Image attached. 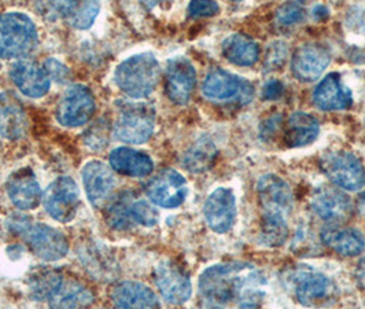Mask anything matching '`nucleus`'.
Masks as SVG:
<instances>
[{"label":"nucleus","instance_id":"obj_8","mask_svg":"<svg viewBox=\"0 0 365 309\" xmlns=\"http://www.w3.org/2000/svg\"><path fill=\"white\" fill-rule=\"evenodd\" d=\"M202 92L209 101L219 103L235 102L239 105H247L255 96V90L250 81L220 69L207 74Z\"/></svg>","mask_w":365,"mask_h":309},{"label":"nucleus","instance_id":"obj_34","mask_svg":"<svg viewBox=\"0 0 365 309\" xmlns=\"http://www.w3.org/2000/svg\"><path fill=\"white\" fill-rule=\"evenodd\" d=\"M129 218L132 224L138 223L145 227H154L158 223L160 215L154 206H151L147 201H130L129 203Z\"/></svg>","mask_w":365,"mask_h":309},{"label":"nucleus","instance_id":"obj_19","mask_svg":"<svg viewBox=\"0 0 365 309\" xmlns=\"http://www.w3.org/2000/svg\"><path fill=\"white\" fill-rule=\"evenodd\" d=\"M311 206L317 218L329 223H342L351 213L350 198L344 191L329 186H323L313 193Z\"/></svg>","mask_w":365,"mask_h":309},{"label":"nucleus","instance_id":"obj_20","mask_svg":"<svg viewBox=\"0 0 365 309\" xmlns=\"http://www.w3.org/2000/svg\"><path fill=\"white\" fill-rule=\"evenodd\" d=\"M7 196L21 211H34L43 201L41 187L35 173L28 169H19L14 172L6 184Z\"/></svg>","mask_w":365,"mask_h":309},{"label":"nucleus","instance_id":"obj_24","mask_svg":"<svg viewBox=\"0 0 365 309\" xmlns=\"http://www.w3.org/2000/svg\"><path fill=\"white\" fill-rule=\"evenodd\" d=\"M110 166L114 172L128 178L148 176L154 163L150 156L129 147H117L110 153Z\"/></svg>","mask_w":365,"mask_h":309},{"label":"nucleus","instance_id":"obj_11","mask_svg":"<svg viewBox=\"0 0 365 309\" xmlns=\"http://www.w3.org/2000/svg\"><path fill=\"white\" fill-rule=\"evenodd\" d=\"M43 203L47 213L56 221H72L80 206V191L77 183L69 176L55 179L43 194Z\"/></svg>","mask_w":365,"mask_h":309},{"label":"nucleus","instance_id":"obj_5","mask_svg":"<svg viewBox=\"0 0 365 309\" xmlns=\"http://www.w3.org/2000/svg\"><path fill=\"white\" fill-rule=\"evenodd\" d=\"M35 22L24 13L0 14V58L22 59L31 54L37 44Z\"/></svg>","mask_w":365,"mask_h":309},{"label":"nucleus","instance_id":"obj_41","mask_svg":"<svg viewBox=\"0 0 365 309\" xmlns=\"http://www.w3.org/2000/svg\"><path fill=\"white\" fill-rule=\"evenodd\" d=\"M356 279H357L359 286L365 290V255L360 260V263H359V265H357Z\"/></svg>","mask_w":365,"mask_h":309},{"label":"nucleus","instance_id":"obj_35","mask_svg":"<svg viewBox=\"0 0 365 309\" xmlns=\"http://www.w3.org/2000/svg\"><path fill=\"white\" fill-rule=\"evenodd\" d=\"M305 19V10L304 7L297 1H289L280 6L276 11V19L280 25L292 26Z\"/></svg>","mask_w":365,"mask_h":309},{"label":"nucleus","instance_id":"obj_33","mask_svg":"<svg viewBox=\"0 0 365 309\" xmlns=\"http://www.w3.org/2000/svg\"><path fill=\"white\" fill-rule=\"evenodd\" d=\"M81 0H37L38 10L48 19H69Z\"/></svg>","mask_w":365,"mask_h":309},{"label":"nucleus","instance_id":"obj_26","mask_svg":"<svg viewBox=\"0 0 365 309\" xmlns=\"http://www.w3.org/2000/svg\"><path fill=\"white\" fill-rule=\"evenodd\" d=\"M322 239L334 252L345 257L360 255L365 248L363 234L354 228H326Z\"/></svg>","mask_w":365,"mask_h":309},{"label":"nucleus","instance_id":"obj_25","mask_svg":"<svg viewBox=\"0 0 365 309\" xmlns=\"http://www.w3.org/2000/svg\"><path fill=\"white\" fill-rule=\"evenodd\" d=\"M92 291L74 279H63L53 297L48 300L53 308H84L93 303Z\"/></svg>","mask_w":365,"mask_h":309},{"label":"nucleus","instance_id":"obj_29","mask_svg":"<svg viewBox=\"0 0 365 309\" xmlns=\"http://www.w3.org/2000/svg\"><path fill=\"white\" fill-rule=\"evenodd\" d=\"M216 156L217 148L213 141L209 136H201L187 150L182 158V164L192 173H202L212 166Z\"/></svg>","mask_w":365,"mask_h":309},{"label":"nucleus","instance_id":"obj_14","mask_svg":"<svg viewBox=\"0 0 365 309\" xmlns=\"http://www.w3.org/2000/svg\"><path fill=\"white\" fill-rule=\"evenodd\" d=\"M155 285L165 301L172 305H182L191 297L192 288L188 275L172 261H163L155 268Z\"/></svg>","mask_w":365,"mask_h":309},{"label":"nucleus","instance_id":"obj_22","mask_svg":"<svg viewBox=\"0 0 365 309\" xmlns=\"http://www.w3.org/2000/svg\"><path fill=\"white\" fill-rule=\"evenodd\" d=\"M28 128L24 106L13 92L0 93V135L7 141H19Z\"/></svg>","mask_w":365,"mask_h":309},{"label":"nucleus","instance_id":"obj_39","mask_svg":"<svg viewBox=\"0 0 365 309\" xmlns=\"http://www.w3.org/2000/svg\"><path fill=\"white\" fill-rule=\"evenodd\" d=\"M283 91L284 87L279 80H269L262 88V98L265 101H276L283 95Z\"/></svg>","mask_w":365,"mask_h":309},{"label":"nucleus","instance_id":"obj_28","mask_svg":"<svg viewBox=\"0 0 365 309\" xmlns=\"http://www.w3.org/2000/svg\"><path fill=\"white\" fill-rule=\"evenodd\" d=\"M222 55L237 66H253L259 58V47L245 35H232L222 43Z\"/></svg>","mask_w":365,"mask_h":309},{"label":"nucleus","instance_id":"obj_42","mask_svg":"<svg viewBox=\"0 0 365 309\" xmlns=\"http://www.w3.org/2000/svg\"><path fill=\"white\" fill-rule=\"evenodd\" d=\"M359 211L361 212V215L365 218V194H363L360 197V201H359Z\"/></svg>","mask_w":365,"mask_h":309},{"label":"nucleus","instance_id":"obj_30","mask_svg":"<svg viewBox=\"0 0 365 309\" xmlns=\"http://www.w3.org/2000/svg\"><path fill=\"white\" fill-rule=\"evenodd\" d=\"M62 273H58L56 270L38 268L28 276V288L34 300L48 301L62 283Z\"/></svg>","mask_w":365,"mask_h":309},{"label":"nucleus","instance_id":"obj_10","mask_svg":"<svg viewBox=\"0 0 365 309\" xmlns=\"http://www.w3.org/2000/svg\"><path fill=\"white\" fill-rule=\"evenodd\" d=\"M95 109L96 103L91 90L83 84H76L62 95L56 108V120L65 127H81L91 120Z\"/></svg>","mask_w":365,"mask_h":309},{"label":"nucleus","instance_id":"obj_12","mask_svg":"<svg viewBox=\"0 0 365 309\" xmlns=\"http://www.w3.org/2000/svg\"><path fill=\"white\" fill-rule=\"evenodd\" d=\"M197 86V72L185 56H175L168 61L165 72L166 95L175 105H187Z\"/></svg>","mask_w":365,"mask_h":309},{"label":"nucleus","instance_id":"obj_1","mask_svg":"<svg viewBox=\"0 0 365 309\" xmlns=\"http://www.w3.org/2000/svg\"><path fill=\"white\" fill-rule=\"evenodd\" d=\"M267 279L249 263H224L209 267L200 278L202 304L209 308L237 305L257 308L262 304Z\"/></svg>","mask_w":365,"mask_h":309},{"label":"nucleus","instance_id":"obj_17","mask_svg":"<svg viewBox=\"0 0 365 309\" xmlns=\"http://www.w3.org/2000/svg\"><path fill=\"white\" fill-rule=\"evenodd\" d=\"M10 77L19 91L29 98H41L51 87V77L44 66L31 59H19L10 69Z\"/></svg>","mask_w":365,"mask_h":309},{"label":"nucleus","instance_id":"obj_31","mask_svg":"<svg viewBox=\"0 0 365 309\" xmlns=\"http://www.w3.org/2000/svg\"><path fill=\"white\" fill-rule=\"evenodd\" d=\"M132 201L130 194H123L110 205L108 221L115 230H127L132 226L129 218V203Z\"/></svg>","mask_w":365,"mask_h":309},{"label":"nucleus","instance_id":"obj_44","mask_svg":"<svg viewBox=\"0 0 365 309\" xmlns=\"http://www.w3.org/2000/svg\"><path fill=\"white\" fill-rule=\"evenodd\" d=\"M232 1H242V0H232Z\"/></svg>","mask_w":365,"mask_h":309},{"label":"nucleus","instance_id":"obj_36","mask_svg":"<svg viewBox=\"0 0 365 309\" xmlns=\"http://www.w3.org/2000/svg\"><path fill=\"white\" fill-rule=\"evenodd\" d=\"M289 47L284 41H274L265 55V68L268 71H274L277 68H282L287 59Z\"/></svg>","mask_w":365,"mask_h":309},{"label":"nucleus","instance_id":"obj_3","mask_svg":"<svg viewBox=\"0 0 365 309\" xmlns=\"http://www.w3.org/2000/svg\"><path fill=\"white\" fill-rule=\"evenodd\" d=\"M9 230L22 238L31 250L44 261H58L69 252V242L59 230L47 224L34 223L25 216H11L7 220Z\"/></svg>","mask_w":365,"mask_h":309},{"label":"nucleus","instance_id":"obj_6","mask_svg":"<svg viewBox=\"0 0 365 309\" xmlns=\"http://www.w3.org/2000/svg\"><path fill=\"white\" fill-rule=\"evenodd\" d=\"M155 128L154 108L142 102H121L114 124L115 136L125 143L142 145L153 136Z\"/></svg>","mask_w":365,"mask_h":309},{"label":"nucleus","instance_id":"obj_2","mask_svg":"<svg viewBox=\"0 0 365 309\" xmlns=\"http://www.w3.org/2000/svg\"><path fill=\"white\" fill-rule=\"evenodd\" d=\"M257 194L262 209L261 240L267 246H280L289 238L287 218L292 211L290 186L276 175H265L257 184Z\"/></svg>","mask_w":365,"mask_h":309},{"label":"nucleus","instance_id":"obj_4","mask_svg":"<svg viewBox=\"0 0 365 309\" xmlns=\"http://www.w3.org/2000/svg\"><path fill=\"white\" fill-rule=\"evenodd\" d=\"M161 68L157 58L150 53L132 55L123 61L115 72L117 87L129 98L143 99L155 90Z\"/></svg>","mask_w":365,"mask_h":309},{"label":"nucleus","instance_id":"obj_23","mask_svg":"<svg viewBox=\"0 0 365 309\" xmlns=\"http://www.w3.org/2000/svg\"><path fill=\"white\" fill-rule=\"evenodd\" d=\"M111 300L118 308H157L160 301L155 293L148 286L135 282L124 280L115 285L111 290Z\"/></svg>","mask_w":365,"mask_h":309},{"label":"nucleus","instance_id":"obj_38","mask_svg":"<svg viewBox=\"0 0 365 309\" xmlns=\"http://www.w3.org/2000/svg\"><path fill=\"white\" fill-rule=\"evenodd\" d=\"M44 68H46L47 73L50 74V77H53L55 81H58V83L66 81L69 78L68 68L65 65H62L59 61H56V59H48L44 64Z\"/></svg>","mask_w":365,"mask_h":309},{"label":"nucleus","instance_id":"obj_9","mask_svg":"<svg viewBox=\"0 0 365 309\" xmlns=\"http://www.w3.org/2000/svg\"><path fill=\"white\" fill-rule=\"evenodd\" d=\"M320 168L331 182L342 190L359 191L365 186V169L360 158L347 151H334L326 154Z\"/></svg>","mask_w":365,"mask_h":309},{"label":"nucleus","instance_id":"obj_43","mask_svg":"<svg viewBox=\"0 0 365 309\" xmlns=\"http://www.w3.org/2000/svg\"><path fill=\"white\" fill-rule=\"evenodd\" d=\"M145 3H146L148 7H154V6H157L160 1H163V0H143Z\"/></svg>","mask_w":365,"mask_h":309},{"label":"nucleus","instance_id":"obj_7","mask_svg":"<svg viewBox=\"0 0 365 309\" xmlns=\"http://www.w3.org/2000/svg\"><path fill=\"white\" fill-rule=\"evenodd\" d=\"M286 278L298 303L305 307L326 304L335 294V286L329 276L307 265L294 268Z\"/></svg>","mask_w":365,"mask_h":309},{"label":"nucleus","instance_id":"obj_40","mask_svg":"<svg viewBox=\"0 0 365 309\" xmlns=\"http://www.w3.org/2000/svg\"><path fill=\"white\" fill-rule=\"evenodd\" d=\"M282 124V117L280 116H274L272 118L267 120L264 127L261 128V133L267 135V138L274 135V131H277Z\"/></svg>","mask_w":365,"mask_h":309},{"label":"nucleus","instance_id":"obj_32","mask_svg":"<svg viewBox=\"0 0 365 309\" xmlns=\"http://www.w3.org/2000/svg\"><path fill=\"white\" fill-rule=\"evenodd\" d=\"M99 0H81L69 17L71 24L76 29H88L99 14Z\"/></svg>","mask_w":365,"mask_h":309},{"label":"nucleus","instance_id":"obj_15","mask_svg":"<svg viewBox=\"0 0 365 309\" xmlns=\"http://www.w3.org/2000/svg\"><path fill=\"white\" fill-rule=\"evenodd\" d=\"M205 220L207 226L217 234L231 230L237 218V200L232 190L219 187L205 202Z\"/></svg>","mask_w":365,"mask_h":309},{"label":"nucleus","instance_id":"obj_27","mask_svg":"<svg viewBox=\"0 0 365 309\" xmlns=\"http://www.w3.org/2000/svg\"><path fill=\"white\" fill-rule=\"evenodd\" d=\"M319 123L313 116L307 113H294L289 118L284 142L289 147L311 145L319 136Z\"/></svg>","mask_w":365,"mask_h":309},{"label":"nucleus","instance_id":"obj_21","mask_svg":"<svg viewBox=\"0 0 365 309\" xmlns=\"http://www.w3.org/2000/svg\"><path fill=\"white\" fill-rule=\"evenodd\" d=\"M313 101L319 109L324 111L346 110L353 105V93L338 73H331L314 90Z\"/></svg>","mask_w":365,"mask_h":309},{"label":"nucleus","instance_id":"obj_16","mask_svg":"<svg viewBox=\"0 0 365 309\" xmlns=\"http://www.w3.org/2000/svg\"><path fill=\"white\" fill-rule=\"evenodd\" d=\"M81 178L87 197L93 208H102L111 198L115 179L111 166L102 161H90L84 165L81 171Z\"/></svg>","mask_w":365,"mask_h":309},{"label":"nucleus","instance_id":"obj_18","mask_svg":"<svg viewBox=\"0 0 365 309\" xmlns=\"http://www.w3.org/2000/svg\"><path fill=\"white\" fill-rule=\"evenodd\" d=\"M329 62L331 55L324 46L308 43L301 46L292 56V73L299 81L312 83L323 74Z\"/></svg>","mask_w":365,"mask_h":309},{"label":"nucleus","instance_id":"obj_37","mask_svg":"<svg viewBox=\"0 0 365 309\" xmlns=\"http://www.w3.org/2000/svg\"><path fill=\"white\" fill-rule=\"evenodd\" d=\"M220 6L216 0H191L188 14L192 19H205L219 14Z\"/></svg>","mask_w":365,"mask_h":309},{"label":"nucleus","instance_id":"obj_13","mask_svg":"<svg viewBox=\"0 0 365 309\" xmlns=\"http://www.w3.org/2000/svg\"><path fill=\"white\" fill-rule=\"evenodd\" d=\"M147 197L157 206L173 209L180 206L187 198V181L173 169L161 171L147 184Z\"/></svg>","mask_w":365,"mask_h":309}]
</instances>
